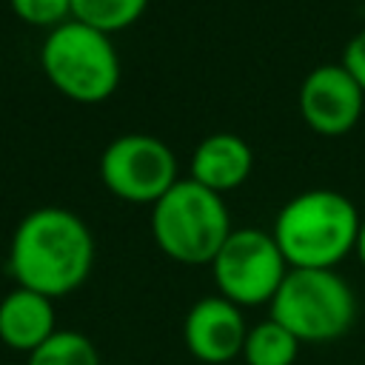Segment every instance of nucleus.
Segmentation results:
<instances>
[{"mask_svg": "<svg viewBox=\"0 0 365 365\" xmlns=\"http://www.w3.org/2000/svg\"><path fill=\"white\" fill-rule=\"evenodd\" d=\"M174 171V151L151 134H123L111 140L100 157L103 182L114 194L137 202H157L177 182Z\"/></svg>", "mask_w": 365, "mask_h": 365, "instance_id": "0eeeda50", "label": "nucleus"}, {"mask_svg": "<svg viewBox=\"0 0 365 365\" xmlns=\"http://www.w3.org/2000/svg\"><path fill=\"white\" fill-rule=\"evenodd\" d=\"M362 86L354 80V74L345 66L325 63L317 66L302 88H299V108L302 117L325 134H339L351 128L362 108Z\"/></svg>", "mask_w": 365, "mask_h": 365, "instance_id": "1a4fd4ad", "label": "nucleus"}, {"mask_svg": "<svg viewBox=\"0 0 365 365\" xmlns=\"http://www.w3.org/2000/svg\"><path fill=\"white\" fill-rule=\"evenodd\" d=\"M354 202L331 188L302 191L282 205L274 240L291 268H334L359 237Z\"/></svg>", "mask_w": 365, "mask_h": 365, "instance_id": "f03ea898", "label": "nucleus"}, {"mask_svg": "<svg viewBox=\"0 0 365 365\" xmlns=\"http://www.w3.org/2000/svg\"><path fill=\"white\" fill-rule=\"evenodd\" d=\"M94 262L88 225L68 208L43 205L20 220L9 248V271L20 288L48 299L80 288Z\"/></svg>", "mask_w": 365, "mask_h": 365, "instance_id": "f257e3e1", "label": "nucleus"}, {"mask_svg": "<svg viewBox=\"0 0 365 365\" xmlns=\"http://www.w3.org/2000/svg\"><path fill=\"white\" fill-rule=\"evenodd\" d=\"M248 325L240 305L225 297L197 299L182 322V339L194 359L205 365H225L242 354Z\"/></svg>", "mask_w": 365, "mask_h": 365, "instance_id": "6e6552de", "label": "nucleus"}, {"mask_svg": "<svg viewBox=\"0 0 365 365\" xmlns=\"http://www.w3.org/2000/svg\"><path fill=\"white\" fill-rule=\"evenodd\" d=\"M342 66L354 74V80H356V83L362 86V91H365V29H362L356 37H351V43L345 46Z\"/></svg>", "mask_w": 365, "mask_h": 365, "instance_id": "dca6fc26", "label": "nucleus"}, {"mask_svg": "<svg viewBox=\"0 0 365 365\" xmlns=\"http://www.w3.org/2000/svg\"><path fill=\"white\" fill-rule=\"evenodd\" d=\"M214 279L220 297L234 305L271 302L288 274V262L274 240L259 228H237L214 257Z\"/></svg>", "mask_w": 365, "mask_h": 365, "instance_id": "423d86ee", "label": "nucleus"}, {"mask_svg": "<svg viewBox=\"0 0 365 365\" xmlns=\"http://www.w3.org/2000/svg\"><path fill=\"white\" fill-rule=\"evenodd\" d=\"M271 319L299 342H331L351 331L356 297L334 268H288L271 299Z\"/></svg>", "mask_w": 365, "mask_h": 365, "instance_id": "20e7f679", "label": "nucleus"}, {"mask_svg": "<svg viewBox=\"0 0 365 365\" xmlns=\"http://www.w3.org/2000/svg\"><path fill=\"white\" fill-rule=\"evenodd\" d=\"M299 339L282 328L277 319H265L254 328H248L245 345H242V359L245 365H294L299 354Z\"/></svg>", "mask_w": 365, "mask_h": 365, "instance_id": "f8f14e48", "label": "nucleus"}, {"mask_svg": "<svg viewBox=\"0 0 365 365\" xmlns=\"http://www.w3.org/2000/svg\"><path fill=\"white\" fill-rule=\"evenodd\" d=\"M14 11L29 23H57L71 11V0H11Z\"/></svg>", "mask_w": 365, "mask_h": 365, "instance_id": "2eb2a0df", "label": "nucleus"}, {"mask_svg": "<svg viewBox=\"0 0 365 365\" xmlns=\"http://www.w3.org/2000/svg\"><path fill=\"white\" fill-rule=\"evenodd\" d=\"M157 245L177 262H214L231 234L228 211L220 191L191 180H177L151 211Z\"/></svg>", "mask_w": 365, "mask_h": 365, "instance_id": "7ed1b4c3", "label": "nucleus"}, {"mask_svg": "<svg viewBox=\"0 0 365 365\" xmlns=\"http://www.w3.org/2000/svg\"><path fill=\"white\" fill-rule=\"evenodd\" d=\"M26 365H100V354L86 334L57 328L37 351L29 354Z\"/></svg>", "mask_w": 365, "mask_h": 365, "instance_id": "ddd939ff", "label": "nucleus"}, {"mask_svg": "<svg viewBox=\"0 0 365 365\" xmlns=\"http://www.w3.org/2000/svg\"><path fill=\"white\" fill-rule=\"evenodd\" d=\"M356 254H359V259H362V265H365V220H362V225H359V237H356Z\"/></svg>", "mask_w": 365, "mask_h": 365, "instance_id": "f3484780", "label": "nucleus"}, {"mask_svg": "<svg viewBox=\"0 0 365 365\" xmlns=\"http://www.w3.org/2000/svg\"><path fill=\"white\" fill-rule=\"evenodd\" d=\"M148 0H71V11L80 23L100 29V31H114L128 23H134Z\"/></svg>", "mask_w": 365, "mask_h": 365, "instance_id": "4468645a", "label": "nucleus"}, {"mask_svg": "<svg viewBox=\"0 0 365 365\" xmlns=\"http://www.w3.org/2000/svg\"><path fill=\"white\" fill-rule=\"evenodd\" d=\"M43 68L63 94L80 103L108 97L120 80V60L108 34L80 20L60 23L46 37Z\"/></svg>", "mask_w": 365, "mask_h": 365, "instance_id": "39448f33", "label": "nucleus"}, {"mask_svg": "<svg viewBox=\"0 0 365 365\" xmlns=\"http://www.w3.org/2000/svg\"><path fill=\"white\" fill-rule=\"evenodd\" d=\"M194 180L214 188V191H225L240 185L248 171H251V148L242 137L220 131L205 137L197 151H194Z\"/></svg>", "mask_w": 365, "mask_h": 365, "instance_id": "9b49d317", "label": "nucleus"}, {"mask_svg": "<svg viewBox=\"0 0 365 365\" xmlns=\"http://www.w3.org/2000/svg\"><path fill=\"white\" fill-rule=\"evenodd\" d=\"M54 331L57 325H54V308L48 297L17 285L0 299V342L3 345L31 354Z\"/></svg>", "mask_w": 365, "mask_h": 365, "instance_id": "9d476101", "label": "nucleus"}]
</instances>
